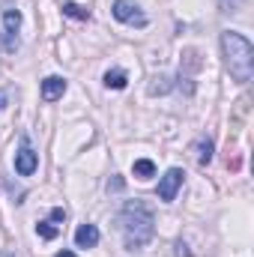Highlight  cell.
Returning a JSON list of instances; mask_svg holds the SVG:
<instances>
[{
    "mask_svg": "<svg viewBox=\"0 0 254 257\" xmlns=\"http://www.w3.org/2000/svg\"><path fill=\"white\" fill-rule=\"evenodd\" d=\"M221 51H224V63L230 69L233 81L245 84L254 75V45L236 30H224L221 33Z\"/></svg>",
    "mask_w": 254,
    "mask_h": 257,
    "instance_id": "6da1fadb",
    "label": "cell"
},
{
    "mask_svg": "<svg viewBox=\"0 0 254 257\" xmlns=\"http://www.w3.org/2000/svg\"><path fill=\"white\" fill-rule=\"evenodd\" d=\"M120 230L126 236V248H144L156 233V218L144 203L129 200L120 212Z\"/></svg>",
    "mask_w": 254,
    "mask_h": 257,
    "instance_id": "7a4b0ae2",
    "label": "cell"
},
{
    "mask_svg": "<svg viewBox=\"0 0 254 257\" xmlns=\"http://www.w3.org/2000/svg\"><path fill=\"white\" fill-rule=\"evenodd\" d=\"M114 18L123 24H135V27H147V15L141 12L138 3L132 0H114Z\"/></svg>",
    "mask_w": 254,
    "mask_h": 257,
    "instance_id": "3957f363",
    "label": "cell"
},
{
    "mask_svg": "<svg viewBox=\"0 0 254 257\" xmlns=\"http://www.w3.org/2000/svg\"><path fill=\"white\" fill-rule=\"evenodd\" d=\"M183 171L180 168H171L165 177H162V183H159V197L165 200V203H171L174 197H177V192H180V186H183Z\"/></svg>",
    "mask_w": 254,
    "mask_h": 257,
    "instance_id": "277c9868",
    "label": "cell"
},
{
    "mask_svg": "<svg viewBox=\"0 0 254 257\" xmlns=\"http://www.w3.org/2000/svg\"><path fill=\"white\" fill-rule=\"evenodd\" d=\"M36 168H39V156H36V153H33V150L24 144V147L15 153V171H18L21 177H30Z\"/></svg>",
    "mask_w": 254,
    "mask_h": 257,
    "instance_id": "5b68a950",
    "label": "cell"
},
{
    "mask_svg": "<svg viewBox=\"0 0 254 257\" xmlns=\"http://www.w3.org/2000/svg\"><path fill=\"white\" fill-rule=\"evenodd\" d=\"M63 93H66V81L60 75H51V78L42 81V99H45V102H54V99H60Z\"/></svg>",
    "mask_w": 254,
    "mask_h": 257,
    "instance_id": "8992f818",
    "label": "cell"
},
{
    "mask_svg": "<svg viewBox=\"0 0 254 257\" xmlns=\"http://www.w3.org/2000/svg\"><path fill=\"white\" fill-rule=\"evenodd\" d=\"M96 242H99V227L96 224H81L75 230V245L78 248H93Z\"/></svg>",
    "mask_w": 254,
    "mask_h": 257,
    "instance_id": "52a82bcc",
    "label": "cell"
},
{
    "mask_svg": "<svg viewBox=\"0 0 254 257\" xmlns=\"http://www.w3.org/2000/svg\"><path fill=\"white\" fill-rule=\"evenodd\" d=\"M3 27H6V36H15L18 27H21V12L18 9H3Z\"/></svg>",
    "mask_w": 254,
    "mask_h": 257,
    "instance_id": "ba28073f",
    "label": "cell"
},
{
    "mask_svg": "<svg viewBox=\"0 0 254 257\" xmlns=\"http://www.w3.org/2000/svg\"><path fill=\"white\" fill-rule=\"evenodd\" d=\"M132 174H135L138 180H150V177L156 174V165H153L150 159H138V162L132 165Z\"/></svg>",
    "mask_w": 254,
    "mask_h": 257,
    "instance_id": "9c48e42d",
    "label": "cell"
},
{
    "mask_svg": "<svg viewBox=\"0 0 254 257\" xmlns=\"http://www.w3.org/2000/svg\"><path fill=\"white\" fill-rule=\"evenodd\" d=\"M194 150H197V162H200V165H209V162H212V141H209V138H200Z\"/></svg>",
    "mask_w": 254,
    "mask_h": 257,
    "instance_id": "30bf717a",
    "label": "cell"
},
{
    "mask_svg": "<svg viewBox=\"0 0 254 257\" xmlns=\"http://www.w3.org/2000/svg\"><path fill=\"white\" fill-rule=\"evenodd\" d=\"M129 81H126V72H120V69H114V72H108L105 75V87L108 90H123Z\"/></svg>",
    "mask_w": 254,
    "mask_h": 257,
    "instance_id": "8fae6325",
    "label": "cell"
},
{
    "mask_svg": "<svg viewBox=\"0 0 254 257\" xmlns=\"http://www.w3.org/2000/svg\"><path fill=\"white\" fill-rule=\"evenodd\" d=\"M168 90H171V78H168V75L153 78V84H150V96H162V93H168Z\"/></svg>",
    "mask_w": 254,
    "mask_h": 257,
    "instance_id": "7c38bea8",
    "label": "cell"
},
{
    "mask_svg": "<svg viewBox=\"0 0 254 257\" xmlns=\"http://www.w3.org/2000/svg\"><path fill=\"white\" fill-rule=\"evenodd\" d=\"M63 12L66 15H72V18H90V9H84V6H78V3H72V0H66L63 3Z\"/></svg>",
    "mask_w": 254,
    "mask_h": 257,
    "instance_id": "4fadbf2b",
    "label": "cell"
},
{
    "mask_svg": "<svg viewBox=\"0 0 254 257\" xmlns=\"http://www.w3.org/2000/svg\"><path fill=\"white\" fill-rule=\"evenodd\" d=\"M36 233H39L42 239H54V236L60 233V227L51 224V221H39V224H36Z\"/></svg>",
    "mask_w": 254,
    "mask_h": 257,
    "instance_id": "5bb4252c",
    "label": "cell"
},
{
    "mask_svg": "<svg viewBox=\"0 0 254 257\" xmlns=\"http://www.w3.org/2000/svg\"><path fill=\"white\" fill-rule=\"evenodd\" d=\"M218 6H221V12H236L242 6V0H218Z\"/></svg>",
    "mask_w": 254,
    "mask_h": 257,
    "instance_id": "9a60e30c",
    "label": "cell"
},
{
    "mask_svg": "<svg viewBox=\"0 0 254 257\" xmlns=\"http://www.w3.org/2000/svg\"><path fill=\"white\" fill-rule=\"evenodd\" d=\"M63 218H66L63 209H51V221H63Z\"/></svg>",
    "mask_w": 254,
    "mask_h": 257,
    "instance_id": "2e32d148",
    "label": "cell"
},
{
    "mask_svg": "<svg viewBox=\"0 0 254 257\" xmlns=\"http://www.w3.org/2000/svg\"><path fill=\"white\" fill-rule=\"evenodd\" d=\"M57 257H78V254H75V251H60Z\"/></svg>",
    "mask_w": 254,
    "mask_h": 257,
    "instance_id": "e0dca14e",
    "label": "cell"
},
{
    "mask_svg": "<svg viewBox=\"0 0 254 257\" xmlns=\"http://www.w3.org/2000/svg\"><path fill=\"white\" fill-rule=\"evenodd\" d=\"M0 108H6V99H3V96H0Z\"/></svg>",
    "mask_w": 254,
    "mask_h": 257,
    "instance_id": "ac0fdd59",
    "label": "cell"
},
{
    "mask_svg": "<svg viewBox=\"0 0 254 257\" xmlns=\"http://www.w3.org/2000/svg\"><path fill=\"white\" fill-rule=\"evenodd\" d=\"M3 257H12V254H3Z\"/></svg>",
    "mask_w": 254,
    "mask_h": 257,
    "instance_id": "d6986e66",
    "label": "cell"
}]
</instances>
